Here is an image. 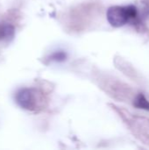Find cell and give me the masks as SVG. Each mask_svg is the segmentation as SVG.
Returning a JSON list of instances; mask_svg holds the SVG:
<instances>
[{
  "label": "cell",
  "instance_id": "cell-1",
  "mask_svg": "<svg viewBox=\"0 0 149 150\" xmlns=\"http://www.w3.org/2000/svg\"><path fill=\"white\" fill-rule=\"evenodd\" d=\"M16 102L23 109L34 111L38 105L36 91L29 88L20 89L16 94Z\"/></svg>",
  "mask_w": 149,
  "mask_h": 150
},
{
  "label": "cell",
  "instance_id": "cell-2",
  "mask_svg": "<svg viewBox=\"0 0 149 150\" xmlns=\"http://www.w3.org/2000/svg\"><path fill=\"white\" fill-rule=\"evenodd\" d=\"M108 22L114 27H120L129 22L126 6L110 7L106 13Z\"/></svg>",
  "mask_w": 149,
  "mask_h": 150
},
{
  "label": "cell",
  "instance_id": "cell-3",
  "mask_svg": "<svg viewBox=\"0 0 149 150\" xmlns=\"http://www.w3.org/2000/svg\"><path fill=\"white\" fill-rule=\"evenodd\" d=\"M14 34V26L10 24L0 26V39L11 38Z\"/></svg>",
  "mask_w": 149,
  "mask_h": 150
},
{
  "label": "cell",
  "instance_id": "cell-4",
  "mask_svg": "<svg viewBox=\"0 0 149 150\" xmlns=\"http://www.w3.org/2000/svg\"><path fill=\"white\" fill-rule=\"evenodd\" d=\"M133 105L135 107L139 109H144V110H149V102L145 98L143 94H139L133 102Z\"/></svg>",
  "mask_w": 149,
  "mask_h": 150
},
{
  "label": "cell",
  "instance_id": "cell-5",
  "mask_svg": "<svg viewBox=\"0 0 149 150\" xmlns=\"http://www.w3.org/2000/svg\"><path fill=\"white\" fill-rule=\"evenodd\" d=\"M67 54L64 52H56L54 54H53L51 55V60L53 61H56V62H62L66 59Z\"/></svg>",
  "mask_w": 149,
  "mask_h": 150
}]
</instances>
